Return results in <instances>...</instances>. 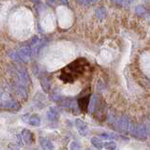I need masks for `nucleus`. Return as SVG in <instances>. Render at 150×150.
<instances>
[{"mask_svg": "<svg viewBox=\"0 0 150 150\" xmlns=\"http://www.w3.org/2000/svg\"><path fill=\"white\" fill-rule=\"evenodd\" d=\"M0 104L13 110H19L21 107L19 102L16 100H14L11 94L5 91H0Z\"/></svg>", "mask_w": 150, "mask_h": 150, "instance_id": "f257e3e1", "label": "nucleus"}, {"mask_svg": "<svg viewBox=\"0 0 150 150\" xmlns=\"http://www.w3.org/2000/svg\"><path fill=\"white\" fill-rule=\"evenodd\" d=\"M116 126H117V128L122 131H130V132L134 127V125L131 123L129 118L127 115L121 116L120 118L116 121Z\"/></svg>", "mask_w": 150, "mask_h": 150, "instance_id": "f03ea898", "label": "nucleus"}, {"mask_svg": "<svg viewBox=\"0 0 150 150\" xmlns=\"http://www.w3.org/2000/svg\"><path fill=\"white\" fill-rule=\"evenodd\" d=\"M131 133L138 138H145L148 135V128L145 124H139L133 127Z\"/></svg>", "mask_w": 150, "mask_h": 150, "instance_id": "7ed1b4c3", "label": "nucleus"}, {"mask_svg": "<svg viewBox=\"0 0 150 150\" xmlns=\"http://www.w3.org/2000/svg\"><path fill=\"white\" fill-rule=\"evenodd\" d=\"M17 54H18V56H19V59H20V61L26 63L30 59V56H31V54H32V50L30 48V46H23L18 50Z\"/></svg>", "mask_w": 150, "mask_h": 150, "instance_id": "20e7f679", "label": "nucleus"}, {"mask_svg": "<svg viewBox=\"0 0 150 150\" xmlns=\"http://www.w3.org/2000/svg\"><path fill=\"white\" fill-rule=\"evenodd\" d=\"M17 76H18V80H19V84H22V86L27 87L31 83L29 75H28V73L25 69H18Z\"/></svg>", "mask_w": 150, "mask_h": 150, "instance_id": "39448f33", "label": "nucleus"}, {"mask_svg": "<svg viewBox=\"0 0 150 150\" xmlns=\"http://www.w3.org/2000/svg\"><path fill=\"white\" fill-rule=\"evenodd\" d=\"M75 126L81 135H87L88 133V127L82 119H76L75 121Z\"/></svg>", "mask_w": 150, "mask_h": 150, "instance_id": "423d86ee", "label": "nucleus"}, {"mask_svg": "<svg viewBox=\"0 0 150 150\" xmlns=\"http://www.w3.org/2000/svg\"><path fill=\"white\" fill-rule=\"evenodd\" d=\"M59 111L56 107H50L47 112V118L50 121H57L59 119Z\"/></svg>", "mask_w": 150, "mask_h": 150, "instance_id": "0eeeda50", "label": "nucleus"}, {"mask_svg": "<svg viewBox=\"0 0 150 150\" xmlns=\"http://www.w3.org/2000/svg\"><path fill=\"white\" fill-rule=\"evenodd\" d=\"M21 136L23 140L25 141L26 144H32L34 142V134H33L29 129H23Z\"/></svg>", "mask_w": 150, "mask_h": 150, "instance_id": "6e6552de", "label": "nucleus"}, {"mask_svg": "<svg viewBox=\"0 0 150 150\" xmlns=\"http://www.w3.org/2000/svg\"><path fill=\"white\" fill-rule=\"evenodd\" d=\"M40 144L43 150H54V144H52L51 141L47 138L41 137L40 139Z\"/></svg>", "mask_w": 150, "mask_h": 150, "instance_id": "1a4fd4ad", "label": "nucleus"}, {"mask_svg": "<svg viewBox=\"0 0 150 150\" xmlns=\"http://www.w3.org/2000/svg\"><path fill=\"white\" fill-rule=\"evenodd\" d=\"M27 122H28V124L33 127H39L41 124V119L38 115H32L31 116H29Z\"/></svg>", "mask_w": 150, "mask_h": 150, "instance_id": "9d476101", "label": "nucleus"}, {"mask_svg": "<svg viewBox=\"0 0 150 150\" xmlns=\"http://www.w3.org/2000/svg\"><path fill=\"white\" fill-rule=\"evenodd\" d=\"M95 15L96 17L98 19V20H103V19H105L106 16H107V11L104 7H100L96 9L95 11Z\"/></svg>", "mask_w": 150, "mask_h": 150, "instance_id": "9b49d317", "label": "nucleus"}, {"mask_svg": "<svg viewBox=\"0 0 150 150\" xmlns=\"http://www.w3.org/2000/svg\"><path fill=\"white\" fill-rule=\"evenodd\" d=\"M17 93L20 98L23 100H26L27 98V89L25 86H22V84H18L17 86Z\"/></svg>", "mask_w": 150, "mask_h": 150, "instance_id": "f8f14e48", "label": "nucleus"}, {"mask_svg": "<svg viewBox=\"0 0 150 150\" xmlns=\"http://www.w3.org/2000/svg\"><path fill=\"white\" fill-rule=\"evenodd\" d=\"M91 144L93 146L98 150H101L103 148V143L101 142V140L100 138H97V137L91 138Z\"/></svg>", "mask_w": 150, "mask_h": 150, "instance_id": "ddd939ff", "label": "nucleus"}, {"mask_svg": "<svg viewBox=\"0 0 150 150\" xmlns=\"http://www.w3.org/2000/svg\"><path fill=\"white\" fill-rule=\"evenodd\" d=\"M40 83H41V86L43 88V90L48 92L50 90V87H51V83L49 81V79L47 77H43L40 79Z\"/></svg>", "mask_w": 150, "mask_h": 150, "instance_id": "4468645a", "label": "nucleus"}, {"mask_svg": "<svg viewBox=\"0 0 150 150\" xmlns=\"http://www.w3.org/2000/svg\"><path fill=\"white\" fill-rule=\"evenodd\" d=\"M103 147L106 150H115L116 144L115 142H112V141H108V142H105L103 144Z\"/></svg>", "mask_w": 150, "mask_h": 150, "instance_id": "2eb2a0df", "label": "nucleus"}, {"mask_svg": "<svg viewBox=\"0 0 150 150\" xmlns=\"http://www.w3.org/2000/svg\"><path fill=\"white\" fill-rule=\"evenodd\" d=\"M96 104H97V98H96L95 95H93L91 97V100H90V101H89V105H88V107H89V112H92L94 110H95Z\"/></svg>", "mask_w": 150, "mask_h": 150, "instance_id": "dca6fc26", "label": "nucleus"}, {"mask_svg": "<svg viewBox=\"0 0 150 150\" xmlns=\"http://www.w3.org/2000/svg\"><path fill=\"white\" fill-rule=\"evenodd\" d=\"M69 149L70 150H82V145L79 142H77V141H73V142L70 143Z\"/></svg>", "mask_w": 150, "mask_h": 150, "instance_id": "f3484780", "label": "nucleus"}, {"mask_svg": "<svg viewBox=\"0 0 150 150\" xmlns=\"http://www.w3.org/2000/svg\"><path fill=\"white\" fill-rule=\"evenodd\" d=\"M61 98H62V97H61V95L57 92H53L50 95V100H53V101H55V102L60 101Z\"/></svg>", "mask_w": 150, "mask_h": 150, "instance_id": "a211bd4d", "label": "nucleus"}, {"mask_svg": "<svg viewBox=\"0 0 150 150\" xmlns=\"http://www.w3.org/2000/svg\"><path fill=\"white\" fill-rule=\"evenodd\" d=\"M136 13L138 14V15H145L146 14V11H145V8L143 7V6H138L137 8H136Z\"/></svg>", "mask_w": 150, "mask_h": 150, "instance_id": "6ab92c4d", "label": "nucleus"}, {"mask_svg": "<svg viewBox=\"0 0 150 150\" xmlns=\"http://www.w3.org/2000/svg\"><path fill=\"white\" fill-rule=\"evenodd\" d=\"M115 3H117L118 5H121V6L127 7L131 3V0H114Z\"/></svg>", "mask_w": 150, "mask_h": 150, "instance_id": "aec40b11", "label": "nucleus"}, {"mask_svg": "<svg viewBox=\"0 0 150 150\" xmlns=\"http://www.w3.org/2000/svg\"><path fill=\"white\" fill-rule=\"evenodd\" d=\"M77 1L82 4V5H86V6H88V5H92L94 3H96L98 0H77Z\"/></svg>", "mask_w": 150, "mask_h": 150, "instance_id": "412c9836", "label": "nucleus"}, {"mask_svg": "<svg viewBox=\"0 0 150 150\" xmlns=\"http://www.w3.org/2000/svg\"><path fill=\"white\" fill-rule=\"evenodd\" d=\"M15 139H16V143H15V144H17L18 146H22V145H23V138H22V136H20V135H16Z\"/></svg>", "mask_w": 150, "mask_h": 150, "instance_id": "4be33fe9", "label": "nucleus"}, {"mask_svg": "<svg viewBox=\"0 0 150 150\" xmlns=\"http://www.w3.org/2000/svg\"><path fill=\"white\" fill-rule=\"evenodd\" d=\"M9 56L13 59V60H15V61H20V59H19V56H18V54H17V52H11L9 53Z\"/></svg>", "mask_w": 150, "mask_h": 150, "instance_id": "5701e85b", "label": "nucleus"}, {"mask_svg": "<svg viewBox=\"0 0 150 150\" xmlns=\"http://www.w3.org/2000/svg\"><path fill=\"white\" fill-rule=\"evenodd\" d=\"M7 150H20V149H19L18 145L14 144H9L7 146Z\"/></svg>", "mask_w": 150, "mask_h": 150, "instance_id": "b1692460", "label": "nucleus"}, {"mask_svg": "<svg viewBox=\"0 0 150 150\" xmlns=\"http://www.w3.org/2000/svg\"><path fill=\"white\" fill-rule=\"evenodd\" d=\"M100 137H101L102 139H105V140H109V139H112V138H114L111 135V134H109V133H101L100 135Z\"/></svg>", "mask_w": 150, "mask_h": 150, "instance_id": "393cba45", "label": "nucleus"}, {"mask_svg": "<svg viewBox=\"0 0 150 150\" xmlns=\"http://www.w3.org/2000/svg\"><path fill=\"white\" fill-rule=\"evenodd\" d=\"M148 135L150 136V129H148Z\"/></svg>", "mask_w": 150, "mask_h": 150, "instance_id": "a878e982", "label": "nucleus"}, {"mask_svg": "<svg viewBox=\"0 0 150 150\" xmlns=\"http://www.w3.org/2000/svg\"><path fill=\"white\" fill-rule=\"evenodd\" d=\"M34 150H37V149H34Z\"/></svg>", "mask_w": 150, "mask_h": 150, "instance_id": "bb28decb", "label": "nucleus"}]
</instances>
